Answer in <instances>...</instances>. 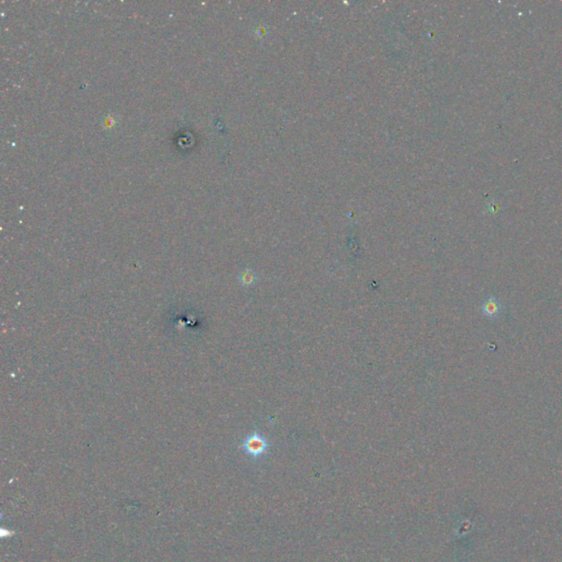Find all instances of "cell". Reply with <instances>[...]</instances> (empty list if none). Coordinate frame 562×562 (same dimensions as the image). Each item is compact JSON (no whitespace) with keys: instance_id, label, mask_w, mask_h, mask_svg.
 <instances>
[{"instance_id":"6da1fadb","label":"cell","mask_w":562,"mask_h":562,"mask_svg":"<svg viewBox=\"0 0 562 562\" xmlns=\"http://www.w3.org/2000/svg\"><path fill=\"white\" fill-rule=\"evenodd\" d=\"M240 447L245 451V453L253 457V458H258V457L266 454V451L269 448V443L267 442L264 436L260 435L257 432L252 433L251 435H248L243 443L240 445Z\"/></svg>"},{"instance_id":"7a4b0ae2","label":"cell","mask_w":562,"mask_h":562,"mask_svg":"<svg viewBox=\"0 0 562 562\" xmlns=\"http://www.w3.org/2000/svg\"><path fill=\"white\" fill-rule=\"evenodd\" d=\"M502 305L495 297H489L486 298L482 305H481V312L482 314L488 318H497L502 313Z\"/></svg>"},{"instance_id":"3957f363","label":"cell","mask_w":562,"mask_h":562,"mask_svg":"<svg viewBox=\"0 0 562 562\" xmlns=\"http://www.w3.org/2000/svg\"><path fill=\"white\" fill-rule=\"evenodd\" d=\"M239 281L243 287L250 288L257 282V276L252 269L246 268L239 275Z\"/></svg>"}]
</instances>
